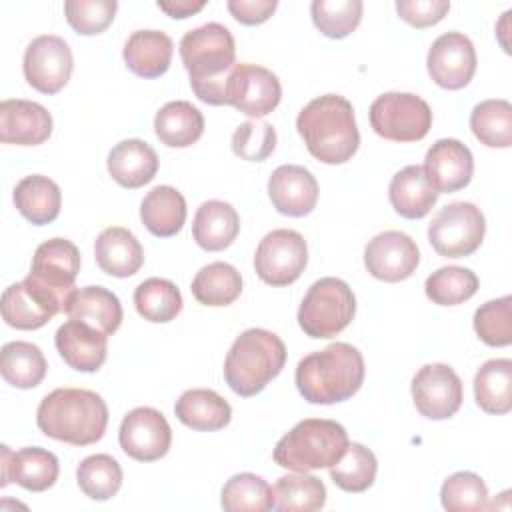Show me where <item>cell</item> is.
Wrapping results in <instances>:
<instances>
[{
  "label": "cell",
  "mask_w": 512,
  "mask_h": 512,
  "mask_svg": "<svg viewBox=\"0 0 512 512\" xmlns=\"http://www.w3.org/2000/svg\"><path fill=\"white\" fill-rule=\"evenodd\" d=\"M282 98V86L274 72L264 66L234 64L226 82V104L258 120L270 114Z\"/></svg>",
  "instance_id": "cell-12"
},
{
  "label": "cell",
  "mask_w": 512,
  "mask_h": 512,
  "mask_svg": "<svg viewBox=\"0 0 512 512\" xmlns=\"http://www.w3.org/2000/svg\"><path fill=\"white\" fill-rule=\"evenodd\" d=\"M476 404L488 414H508L512 410V360H486L474 376Z\"/></svg>",
  "instance_id": "cell-34"
},
{
  "label": "cell",
  "mask_w": 512,
  "mask_h": 512,
  "mask_svg": "<svg viewBox=\"0 0 512 512\" xmlns=\"http://www.w3.org/2000/svg\"><path fill=\"white\" fill-rule=\"evenodd\" d=\"M278 2L276 0H228V10L230 14L246 26H256L266 22L274 10H276Z\"/></svg>",
  "instance_id": "cell-50"
},
{
  "label": "cell",
  "mask_w": 512,
  "mask_h": 512,
  "mask_svg": "<svg viewBox=\"0 0 512 512\" xmlns=\"http://www.w3.org/2000/svg\"><path fill=\"white\" fill-rule=\"evenodd\" d=\"M450 10L448 0H398V16L414 28H428L438 24Z\"/></svg>",
  "instance_id": "cell-49"
},
{
  "label": "cell",
  "mask_w": 512,
  "mask_h": 512,
  "mask_svg": "<svg viewBox=\"0 0 512 512\" xmlns=\"http://www.w3.org/2000/svg\"><path fill=\"white\" fill-rule=\"evenodd\" d=\"M134 306L148 322H170L182 310V294L166 278H148L136 286Z\"/></svg>",
  "instance_id": "cell-40"
},
{
  "label": "cell",
  "mask_w": 512,
  "mask_h": 512,
  "mask_svg": "<svg viewBox=\"0 0 512 512\" xmlns=\"http://www.w3.org/2000/svg\"><path fill=\"white\" fill-rule=\"evenodd\" d=\"M372 130L390 142H418L432 128V110L412 92H386L370 104Z\"/></svg>",
  "instance_id": "cell-8"
},
{
  "label": "cell",
  "mask_w": 512,
  "mask_h": 512,
  "mask_svg": "<svg viewBox=\"0 0 512 512\" xmlns=\"http://www.w3.org/2000/svg\"><path fill=\"white\" fill-rule=\"evenodd\" d=\"M354 314L352 288L340 278L326 276L308 288L298 308V324L310 338H332L352 322Z\"/></svg>",
  "instance_id": "cell-7"
},
{
  "label": "cell",
  "mask_w": 512,
  "mask_h": 512,
  "mask_svg": "<svg viewBox=\"0 0 512 512\" xmlns=\"http://www.w3.org/2000/svg\"><path fill=\"white\" fill-rule=\"evenodd\" d=\"M94 256L100 270L116 278L134 276L144 264V250L138 238L122 226H110L98 234Z\"/></svg>",
  "instance_id": "cell-27"
},
{
  "label": "cell",
  "mask_w": 512,
  "mask_h": 512,
  "mask_svg": "<svg viewBox=\"0 0 512 512\" xmlns=\"http://www.w3.org/2000/svg\"><path fill=\"white\" fill-rule=\"evenodd\" d=\"M2 452V482L0 486H8L16 482L24 490L44 492L54 486L60 474L58 458L40 446H28L18 452H12L6 444L0 446Z\"/></svg>",
  "instance_id": "cell-20"
},
{
  "label": "cell",
  "mask_w": 512,
  "mask_h": 512,
  "mask_svg": "<svg viewBox=\"0 0 512 512\" xmlns=\"http://www.w3.org/2000/svg\"><path fill=\"white\" fill-rule=\"evenodd\" d=\"M360 0H314L310 14L314 26L328 38H346L362 20Z\"/></svg>",
  "instance_id": "cell-44"
},
{
  "label": "cell",
  "mask_w": 512,
  "mask_h": 512,
  "mask_svg": "<svg viewBox=\"0 0 512 512\" xmlns=\"http://www.w3.org/2000/svg\"><path fill=\"white\" fill-rule=\"evenodd\" d=\"M204 6H206V0H198V2H194V0H168V2L158 0V8L162 12H166L172 18H180V20L200 12Z\"/></svg>",
  "instance_id": "cell-51"
},
{
  "label": "cell",
  "mask_w": 512,
  "mask_h": 512,
  "mask_svg": "<svg viewBox=\"0 0 512 512\" xmlns=\"http://www.w3.org/2000/svg\"><path fill=\"white\" fill-rule=\"evenodd\" d=\"M36 424L48 438L72 446H88L104 436L108 406L92 390L56 388L40 400Z\"/></svg>",
  "instance_id": "cell-3"
},
{
  "label": "cell",
  "mask_w": 512,
  "mask_h": 512,
  "mask_svg": "<svg viewBox=\"0 0 512 512\" xmlns=\"http://www.w3.org/2000/svg\"><path fill=\"white\" fill-rule=\"evenodd\" d=\"M388 198L396 214L408 220H420L436 204L438 192L430 186L422 166L412 164L392 176Z\"/></svg>",
  "instance_id": "cell-29"
},
{
  "label": "cell",
  "mask_w": 512,
  "mask_h": 512,
  "mask_svg": "<svg viewBox=\"0 0 512 512\" xmlns=\"http://www.w3.org/2000/svg\"><path fill=\"white\" fill-rule=\"evenodd\" d=\"M64 312L68 320L82 322L106 336H112L122 324V304L118 296L102 286L74 290Z\"/></svg>",
  "instance_id": "cell-24"
},
{
  "label": "cell",
  "mask_w": 512,
  "mask_h": 512,
  "mask_svg": "<svg viewBox=\"0 0 512 512\" xmlns=\"http://www.w3.org/2000/svg\"><path fill=\"white\" fill-rule=\"evenodd\" d=\"M106 166L116 184L134 190L148 184L156 176L158 156L148 142L128 138L110 150Z\"/></svg>",
  "instance_id": "cell-25"
},
{
  "label": "cell",
  "mask_w": 512,
  "mask_h": 512,
  "mask_svg": "<svg viewBox=\"0 0 512 512\" xmlns=\"http://www.w3.org/2000/svg\"><path fill=\"white\" fill-rule=\"evenodd\" d=\"M422 170L438 194H450L470 184L474 174V158L470 148L460 140L442 138L428 148Z\"/></svg>",
  "instance_id": "cell-19"
},
{
  "label": "cell",
  "mask_w": 512,
  "mask_h": 512,
  "mask_svg": "<svg viewBox=\"0 0 512 512\" xmlns=\"http://www.w3.org/2000/svg\"><path fill=\"white\" fill-rule=\"evenodd\" d=\"M174 414L192 430L214 432L228 426L232 408L218 392L210 388H192L176 400Z\"/></svg>",
  "instance_id": "cell-30"
},
{
  "label": "cell",
  "mask_w": 512,
  "mask_h": 512,
  "mask_svg": "<svg viewBox=\"0 0 512 512\" xmlns=\"http://www.w3.org/2000/svg\"><path fill=\"white\" fill-rule=\"evenodd\" d=\"M14 204L28 222L36 226L50 224L60 214V186L42 174L24 176L14 188Z\"/></svg>",
  "instance_id": "cell-32"
},
{
  "label": "cell",
  "mask_w": 512,
  "mask_h": 512,
  "mask_svg": "<svg viewBox=\"0 0 512 512\" xmlns=\"http://www.w3.org/2000/svg\"><path fill=\"white\" fill-rule=\"evenodd\" d=\"M60 310L64 302L28 278L8 286L2 294V318L18 330L42 328Z\"/></svg>",
  "instance_id": "cell-18"
},
{
  "label": "cell",
  "mask_w": 512,
  "mask_h": 512,
  "mask_svg": "<svg viewBox=\"0 0 512 512\" xmlns=\"http://www.w3.org/2000/svg\"><path fill=\"white\" fill-rule=\"evenodd\" d=\"M308 262V246L300 232L278 228L268 232L254 254V268L262 282L288 286L300 278Z\"/></svg>",
  "instance_id": "cell-10"
},
{
  "label": "cell",
  "mask_w": 512,
  "mask_h": 512,
  "mask_svg": "<svg viewBox=\"0 0 512 512\" xmlns=\"http://www.w3.org/2000/svg\"><path fill=\"white\" fill-rule=\"evenodd\" d=\"M140 218L150 234L176 236L186 222V200L174 186H156L142 198Z\"/></svg>",
  "instance_id": "cell-31"
},
{
  "label": "cell",
  "mask_w": 512,
  "mask_h": 512,
  "mask_svg": "<svg viewBox=\"0 0 512 512\" xmlns=\"http://www.w3.org/2000/svg\"><path fill=\"white\" fill-rule=\"evenodd\" d=\"M118 440L126 456L138 462H154L168 454L172 430L160 410L138 406L122 418Z\"/></svg>",
  "instance_id": "cell-14"
},
{
  "label": "cell",
  "mask_w": 512,
  "mask_h": 512,
  "mask_svg": "<svg viewBox=\"0 0 512 512\" xmlns=\"http://www.w3.org/2000/svg\"><path fill=\"white\" fill-rule=\"evenodd\" d=\"M80 272V252L66 238H52L42 242L32 258L28 280L46 288L64 302V308L72 296L74 280Z\"/></svg>",
  "instance_id": "cell-15"
},
{
  "label": "cell",
  "mask_w": 512,
  "mask_h": 512,
  "mask_svg": "<svg viewBox=\"0 0 512 512\" xmlns=\"http://www.w3.org/2000/svg\"><path fill=\"white\" fill-rule=\"evenodd\" d=\"M430 78L446 90L464 88L476 72V50L462 32H446L438 36L426 56Z\"/></svg>",
  "instance_id": "cell-16"
},
{
  "label": "cell",
  "mask_w": 512,
  "mask_h": 512,
  "mask_svg": "<svg viewBox=\"0 0 512 512\" xmlns=\"http://www.w3.org/2000/svg\"><path fill=\"white\" fill-rule=\"evenodd\" d=\"M74 68L72 50L64 38L54 34L36 36L24 52L22 70L26 82L42 92V94H56L60 92Z\"/></svg>",
  "instance_id": "cell-11"
},
{
  "label": "cell",
  "mask_w": 512,
  "mask_h": 512,
  "mask_svg": "<svg viewBox=\"0 0 512 512\" xmlns=\"http://www.w3.org/2000/svg\"><path fill=\"white\" fill-rule=\"evenodd\" d=\"M180 58L198 100L212 106L226 104V82L236 64L230 30L218 22L188 30L180 40Z\"/></svg>",
  "instance_id": "cell-1"
},
{
  "label": "cell",
  "mask_w": 512,
  "mask_h": 512,
  "mask_svg": "<svg viewBox=\"0 0 512 512\" xmlns=\"http://www.w3.org/2000/svg\"><path fill=\"white\" fill-rule=\"evenodd\" d=\"M268 196L280 214L302 218L316 208L318 182L308 168L282 164L268 180Z\"/></svg>",
  "instance_id": "cell-21"
},
{
  "label": "cell",
  "mask_w": 512,
  "mask_h": 512,
  "mask_svg": "<svg viewBox=\"0 0 512 512\" xmlns=\"http://www.w3.org/2000/svg\"><path fill=\"white\" fill-rule=\"evenodd\" d=\"M346 446L348 434L342 424L326 418H306L276 442L272 458L286 470L310 472L336 464Z\"/></svg>",
  "instance_id": "cell-6"
},
{
  "label": "cell",
  "mask_w": 512,
  "mask_h": 512,
  "mask_svg": "<svg viewBox=\"0 0 512 512\" xmlns=\"http://www.w3.org/2000/svg\"><path fill=\"white\" fill-rule=\"evenodd\" d=\"M424 292L438 306H456L478 292V276L462 266H442L426 278Z\"/></svg>",
  "instance_id": "cell-43"
},
{
  "label": "cell",
  "mask_w": 512,
  "mask_h": 512,
  "mask_svg": "<svg viewBox=\"0 0 512 512\" xmlns=\"http://www.w3.org/2000/svg\"><path fill=\"white\" fill-rule=\"evenodd\" d=\"M46 370H48L46 358L36 344L14 340L2 346L0 372L10 386L20 390H30L44 380Z\"/></svg>",
  "instance_id": "cell-35"
},
{
  "label": "cell",
  "mask_w": 512,
  "mask_h": 512,
  "mask_svg": "<svg viewBox=\"0 0 512 512\" xmlns=\"http://www.w3.org/2000/svg\"><path fill=\"white\" fill-rule=\"evenodd\" d=\"M462 380L448 364H426L412 378V400L428 420H446L462 406Z\"/></svg>",
  "instance_id": "cell-13"
},
{
  "label": "cell",
  "mask_w": 512,
  "mask_h": 512,
  "mask_svg": "<svg viewBox=\"0 0 512 512\" xmlns=\"http://www.w3.org/2000/svg\"><path fill=\"white\" fill-rule=\"evenodd\" d=\"M240 232V216L236 208L224 200L202 202L194 214L192 236L196 244L208 252L228 248Z\"/></svg>",
  "instance_id": "cell-28"
},
{
  "label": "cell",
  "mask_w": 512,
  "mask_h": 512,
  "mask_svg": "<svg viewBox=\"0 0 512 512\" xmlns=\"http://www.w3.org/2000/svg\"><path fill=\"white\" fill-rule=\"evenodd\" d=\"M118 10L116 0H68L64 2L66 22L82 36L104 32Z\"/></svg>",
  "instance_id": "cell-47"
},
{
  "label": "cell",
  "mask_w": 512,
  "mask_h": 512,
  "mask_svg": "<svg viewBox=\"0 0 512 512\" xmlns=\"http://www.w3.org/2000/svg\"><path fill=\"white\" fill-rule=\"evenodd\" d=\"M474 136L488 148H508L512 144V104L502 98L484 100L470 114Z\"/></svg>",
  "instance_id": "cell-38"
},
{
  "label": "cell",
  "mask_w": 512,
  "mask_h": 512,
  "mask_svg": "<svg viewBox=\"0 0 512 512\" xmlns=\"http://www.w3.org/2000/svg\"><path fill=\"white\" fill-rule=\"evenodd\" d=\"M418 262L420 250L416 242L400 230L380 232L364 248L366 270L382 282H400L410 278Z\"/></svg>",
  "instance_id": "cell-17"
},
{
  "label": "cell",
  "mask_w": 512,
  "mask_h": 512,
  "mask_svg": "<svg viewBox=\"0 0 512 512\" xmlns=\"http://www.w3.org/2000/svg\"><path fill=\"white\" fill-rule=\"evenodd\" d=\"M274 508L280 512H314L326 504V486L306 472L280 476L272 488Z\"/></svg>",
  "instance_id": "cell-36"
},
{
  "label": "cell",
  "mask_w": 512,
  "mask_h": 512,
  "mask_svg": "<svg viewBox=\"0 0 512 512\" xmlns=\"http://www.w3.org/2000/svg\"><path fill=\"white\" fill-rule=\"evenodd\" d=\"M220 504L228 512H266L274 508L272 486L252 472L234 474L222 488Z\"/></svg>",
  "instance_id": "cell-41"
},
{
  "label": "cell",
  "mask_w": 512,
  "mask_h": 512,
  "mask_svg": "<svg viewBox=\"0 0 512 512\" xmlns=\"http://www.w3.org/2000/svg\"><path fill=\"white\" fill-rule=\"evenodd\" d=\"M364 358L348 342H334L304 356L296 366V388L310 404H336L352 398L364 382Z\"/></svg>",
  "instance_id": "cell-4"
},
{
  "label": "cell",
  "mask_w": 512,
  "mask_h": 512,
  "mask_svg": "<svg viewBox=\"0 0 512 512\" xmlns=\"http://www.w3.org/2000/svg\"><path fill=\"white\" fill-rule=\"evenodd\" d=\"M76 482L88 498L110 500L122 486V468L110 454H92L78 464Z\"/></svg>",
  "instance_id": "cell-42"
},
{
  "label": "cell",
  "mask_w": 512,
  "mask_h": 512,
  "mask_svg": "<svg viewBox=\"0 0 512 512\" xmlns=\"http://www.w3.org/2000/svg\"><path fill=\"white\" fill-rule=\"evenodd\" d=\"M474 330L488 346H508L512 342V298L484 302L474 312Z\"/></svg>",
  "instance_id": "cell-46"
},
{
  "label": "cell",
  "mask_w": 512,
  "mask_h": 512,
  "mask_svg": "<svg viewBox=\"0 0 512 512\" xmlns=\"http://www.w3.org/2000/svg\"><path fill=\"white\" fill-rule=\"evenodd\" d=\"M378 472V460L370 448L358 442H348L344 454L336 464L330 466L332 482L344 492H364L368 490Z\"/></svg>",
  "instance_id": "cell-39"
},
{
  "label": "cell",
  "mask_w": 512,
  "mask_h": 512,
  "mask_svg": "<svg viewBox=\"0 0 512 512\" xmlns=\"http://www.w3.org/2000/svg\"><path fill=\"white\" fill-rule=\"evenodd\" d=\"M286 364V346L270 330L248 328L230 346L224 380L232 392L250 398L266 388Z\"/></svg>",
  "instance_id": "cell-5"
},
{
  "label": "cell",
  "mask_w": 512,
  "mask_h": 512,
  "mask_svg": "<svg viewBox=\"0 0 512 512\" xmlns=\"http://www.w3.org/2000/svg\"><path fill=\"white\" fill-rule=\"evenodd\" d=\"M54 344L62 360L78 372H96L108 356V336L76 320L56 330Z\"/></svg>",
  "instance_id": "cell-23"
},
{
  "label": "cell",
  "mask_w": 512,
  "mask_h": 512,
  "mask_svg": "<svg viewBox=\"0 0 512 512\" xmlns=\"http://www.w3.org/2000/svg\"><path fill=\"white\" fill-rule=\"evenodd\" d=\"M276 148V130L262 120L242 122L232 134V152L248 162L266 160Z\"/></svg>",
  "instance_id": "cell-48"
},
{
  "label": "cell",
  "mask_w": 512,
  "mask_h": 512,
  "mask_svg": "<svg viewBox=\"0 0 512 512\" xmlns=\"http://www.w3.org/2000/svg\"><path fill=\"white\" fill-rule=\"evenodd\" d=\"M174 44L162 30H136L128 36L122 58L130 72L140 78L162 76L172 62Z\"/></svg>",
  "instance_id": "cell-26"
},
{
  "label": "cell",
  "mask_w": 512,
  "mask_h": 512,
  "mask_svg": "<svg viewBox=\"0 0 512 512\" xmlns=\"http://www.w3.org/2000/svg\"><path fill=\"white\" fill-rule=\"evenodd\" d=\"M52 134L50 112L30 100H4L0 104V140L4 144L38 146Z\"/></svg>",
  "instance_id": "cell-22"
},
{
  "label": "cell",
  "mask_w": 512,
  "mask_h": 512,
  "mask_svg": "<svg viewBox=\"0 0 512 512\" xmlns=\"http://www.w3.org/2000/svg\"><path fill=\"white\" fill-rule=\"evenodd\" d=\"M440 502L448 512H470L488 508V488L474 472H456L440 488Z\"/></svg>",
  "instance_id": "cell-45"
},
{
  "label": "cell",
  "mask_w": 512,
  "mask_h": 512,
  "mask_svg": "<svg viewBox=\"0 0 512 512\" xmlns=\"http://www.w3.org/2000/svg\"><path fill=\"white\" fill-rule=\"evenodd\" d=\"M156 138L170 148L192 146L204 132L202 112L186 100L164 104L154 118Z\"/></svg>",
  "instance_id": "cell-33"
},
{
  "label": "cell",
  "mask_w": 512,
  "mask_h": 512,
  "mask_svg": "<svg viewBox=\"0 0 512 512\" xmlns=\"http://www.w3.org/2000/svg\"><path fill=\"white\" fill-rule=\"evenodd\" d=\"M486 234L482 210L472 202H452L436 212L428 224V242L444 258L474 254Z\"/></svg>",
  "instance_id": "cell-9"
},
{
  "label": "cell",
  "mask_w": 512,
  "mask_h": 512,
  "mask_svg": "<svg viewBox=\"0 0 512 512\" xmlns=\"http://www.w3.org/2000/svg\"><path fill=\"white\" fill-rule=\"evenodd\" d=\"M296 130L308 152L324 164L348 162L360 144L354 108L340 94L310 100L296 118Z\"/></svg>",
  "instance_id": "cell-2"
},
{
  "label": "cell",
  "mask_w": 512,
  "mask_h": 512,
  "mask_svg": "<svg viewBox=\"0 0 512 512\" xmlns=\"http://www.w3.org/2000/svg\"><path fill=\"white\" fill-rule=\"evenodd\" d=\"M190 290L204 306H228L242 292V276L228 262H212L196 272Z\"/></svg>",
  "instance_id": "cell-37"
}]
</instances>
